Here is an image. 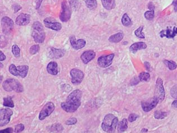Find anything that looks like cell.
I'll return each instance as SVG.
<instances>
[{
    "label": "cell",
    "instance_id": "obj_4",
    "mask_svg": "<svg viewBox=\"0 0 177 133\" xmlns=\"http://www.w3.org/2000/svg\"><path fill=\"white\" fill-rule=\"evenodd\" d=\"M3 88L7 92L15 91L17 93H21L24 90V87L22 84L16 79H6L3 83Z\"/></svg>",
    "mask_w": 177,
    "mask_h": 133
},
{
    "label": "cell",
    "instance_id": "obj_44",
    "mask_svg": "<svg viewBox=\"0 0 177 133\" xmlns=\"http://www.w3.org/2000/svg\"><path fill=\"white\" fill-rule=\"evenodd\" d=\"M43 1L44 0H36V9H38L40 8Z\"/></svg>",
    "mask_w": 177,
    "mask_h": 133
},
{
    "label": "cell",
    "instance_id": "obj_13",
    "mask_svg": "<svg viewBox=\"0 0 177 133\" xmlns=\"http://www.w3.org/2000/svg\"><path fill=\"white\" fill-rule=\"evenodd\" d=\"M114 56V54H111L109 55H105L98 57L97 59L98 65L102 68H108L112 65Z\"/></svg>",
    "mask_w": 177,
    "mask_h": 133
},
{
    "label": "cell",
    "instance_id": "obj_29",
    "mask_svg": "<svg viewBox=\"0 0 177 133\" xmlns=\"http://www.w3.org/2000/svg\"><path fill=\"white\" fill-rule=\"evenodd\" d=\"M3 106L8 107H11V108L14 107L15 105H14V102L12 100L11 97H5L3 98Z\"/></svg>",
    "mask_w": 177,
    "mask_h": 133
},
{
    "label": "cell",
    "instance_id": "obj_35",
    "mask_svg": "<svg viewBox=\"0 0 177 133\" xmlns=\"http://www.w3.org/2000/svg\"><path fill=\"white\" fill-rule=\"evenodd\" d=\"M24 125L23 124H19L15 126V129H14V132L15 133H20L24 130Z\"/></svg>",
    "mask_w": 177,
    "mask_h": 133
},
{
    "label": "cell",
    "instance_id": "obj_38",
    "mask_svg": "<svg viewBox=\"0 0 177 133\" xmlns=\"http://www.w3.org/2000/svg\"><path fill=\"white\" fill-rule=\"evenodd\" d=\"M170 94L173 98L177 99V84L172 87L170 91Z\"/></svg>",
    "mask_w": 177,
    "mask_h": 133
},
{
    "label": "cell",
    "instance_id": "obj_24",
    "mask_svg": "<svg viewBox=\"0 0 177 133\" xmlns=\"http://www.w3.org/2000/svg\"><path fill=\"white\" fill-rule=\"evenodd\" d=\"M128 120L127 119H123L121 121L118 123L117 131L118 133H122L127 130L128 129Z\"/></svg>",
    "mask_w": 177,
    "mask_h": 133
},
{
    "label": "cell",
    "instance_id": "obj_32",
    "mask_svg": "<svg viewBox=\"0 0 177 133\" xmlns=\"http://www.w3.org/2000/svg\"><path fill=\"white\" fill-rule=\"evenodd\" d=\"M12 52L14 54V56L17 58L20 57V49L17 44H14L12 46Z\"/></svg>",
    "mask_w": 177,
    "mask_h": 133
},
{
    "label": "cell",
    "instance_id": "obj_8",
    "mask_svg": "<svg viewBox=\"0 0 177 133\" xmlns=\"http://www.w3.org/2000/svg\"><path fill=\"white\" fill-rule=\"evenodd\" d=\"M70 74L71 78V83L75 85H78L81 84L85 77L83 72L77 69H71Z\"/></svg>",
    "mask_w": 177,
    "mask_h": 133
},
{
    "label": "cell",
    "instance_id": "obj_17",
    "mask_svg": "<svg viewBox=\"0 0 177 133\" xmlns=\"http://www.w3.org/2000/svg\"><path fill=\"white\" fill-rule=\"evenodd\" d=\"M96 57V53L92 50H88L84 52L81 56V59L82 62L85 64L90 63L91 61L94 59Z\"/></svg>",
    "mask_w": 177,
    "mask_h": 133
},
{
    "label": "cell",
    "instance_id": "obj_46",
    "mask_svg": "<svg viewBox=\"0 0 177 133\" xmlns=\"http://www.w3.org/2000/svg\"><path fill=\"white\" fill-rule=\"evenodd\" d=\"M172 107L173 108H177V99L172 102Z\"/></svg>",
    "mask_w": 177,
    "mask_h": 133
},
{
    "label": "cell",
    "instance_id": "obj_34",
    "mask_svg": "<svg viewBox=\"0 0 177 133\" xmlns=\"http://www.w3.org/2000/svg\"><path fill=\"white\" fill-rule=\"evenodd\" d=\"M40 49V47L38 44H35L31 47L29 49V52L31 54H35L38 53Z\"/></svg>",
    "mask_w": 177,
    "mask_h": 133
},
{
    "label": "cell",
    "instance_id": "obj_15",
    "mask_svg": "<svg viewBox=\"0 0 177 133\" xmlns=\"http://www.w3.org/2000/svg\"><path fill=\"white\" fill-rule=\"evenodd\" d=\"M70 42L71 46L75 50L81 49L82 48L85 47L86 44V42L83 39H79L76 40L74 35H71L70 37Z\"/></svg>",
    "mask_w": 177,
    "mask_h": 133
},
{
    "label": "cell",
    "instance_id": "obj_27",
    "mask_svg": "<svg viewBox=\"0 0 177 133\" xmlns=\"http://www.w3.org/2000/svg\"><path fill=\"white\" fill-rule=\"evenodd\" d=\"M164 63L170 70H174L177 69V63L173 61L165 60L164 61Z\"/></svg>",
    "mask_w": 177,
    "mask_h": 133
},
{
    "label": "cell",
    "instance_id": "obj_37",
    "mask_svg": "<svg viewBox=\"0 0 177 133\" xmlns=\"http://www.w3.org/2000/svg\"><path fill=\"white\" fill-rule=\"evenodd\" d=\"M77 122H78L77 119L75 117H71L66 121L65 124L67 125H75Z\"/></svg>",
    "mask_w": 177,
    "mask_h": 133
},
{
    "label": "cell",
    "instance_id": "obj_36",
    "mask_svg": "<svg viewBox=\"0 0 177 133\" xmlns=\"http://www.w3.org/2000/svg\"><path fill=\"white\" fill-rule=\"evenodd\" d=\"M51 130L53 131H61L63 130V126L61 124H55V125H52L51 126Z\"/></svg>",
    "mask_w": 177,
    "mask_h": 133
},
{
    "label": "cell",
    "instance_id": "obj_19",
    "mask_svg": "<svg viewBox=\"0 0 177 133\" xmlns=\"http://www.w3.org/2000/svg\"><path fill=\"white\" fill-rule=\"evenodd\" d=\"M147 47V44L144 42H136V43L132 44L129 47V50L132 53L135 54L139 50H142V49H146Z\"/></svg>",
    "mask_w": 177,
    "mask_h": 133
},
{
    "label": "cell",
    "instance_id": "obj_48",
    "mask_svg": "<svg viewBox=\"0 0 177 133\" xmlns=\"http://www.w3.org/2000/svg\"><path fill=\"white\" fill-rule=\"evenodd\" d=\"M1 68H3V65L2 63H1Z\"/></svg>",
    "mask_w": 177,
    "mask_h": 133
},
{
    "label": "cell",
    "instance_id": "obj_14",
    "mask_svg": "<svg viewBox=\"0 0 177 133\" xmlns=\"http://www.w3.org/2000/svg\"><path fill=\"white\" fill-rule=\"evenodd\" d=\"M44 24L46 27L55 31H59L62 28L61 24L57 21H55L54 19H52L51 18H47L44 19Z\"/></svg>",
    "mask_w": 177,
    "mask_h": 133
},
{
    "label": "cell",
    "instance_id": "obj_47",
    "mask_svg": "<svg viewBox=\"0 0 177 133\" xmlns=\"http://www.w3.org/2000/svg\"><path fill=\"white\" fill-rule=\"evenodd\" d=\"M147 131H148V129H142L141 131V133H146Z\"/></svg>",
    "mask_w": 177,
    "mask_h": 133
},
{
    "label": "cell",
    "instance_id": "obj_30",
    "mask_svg": "<svg viewBox=\"0 0 177 133\" xmlns=\"http://www.w3.org/2000/svg\"><path fill=\"white\" fill-rule=\"evenodd\" d=\"M143 28H144V26H141L138 29H137L136 30H135L134 34L136 35L137 37L141 38V39H144L145 38V35L143 32Z\"/></svg>",
    "mask_w": 177,
    "mask_h": 133
},
{
    "label": "cell",
    "instance_id": "obj_12",
    "mask_svg": "<svg viewBox=\"0 0 177 133\" xmlns=\"http://www.w3.org/2000/svg\"><path fill=\"white\" fill-rule=\"evenodd\" d=\"M159 103V102L158 99L154 97L147 100H142L141 102L142 108L144 112H148L156 107Z\"/></svg>",
    "mask_w": 177,
    "mask_h": 133
},
{
    "label": "cell",
    "instance_id": "obj_2",
    "mask_svg": "<svg viewBox=\"0 0 177 133\" xmlns=\"http://www.w3.org/2000/svg\"><path fill=\"white\" fill-rule=\"evenodd\" d=\"M119 123L117 117L112 114L106 115L101 124L102 129L107 133H114Z\"/></svg>",
    "mask_w": 177,
    "mask_h": 133
},
{
    "label": "cell",
    "instance_id": "obj_20",
    "mask_svg": "<svg viewBox=\"0 0 177 133\" xmlns=\"http://www.w3.org/2000/svg\"><path fill=\"white\" fill-rule=\"evenodd\" d=\"M47 71L51 75H56L59 73L57 63L55 61H51L49 63L47 66Z\"/></svg>",
    "mask_w": 177,
    "mask_h": 133
},
{
    "label": "cell",
    "instance_id": "obj_21",
    "mask_svg": "<svg viewBox=\"0 0 177 133\" xmlns=\"http://www.w3.org/2000/svg\"><path fill=\"white\" fill-rule=\"evenodd\" d=\"M64 51L63 49L52 48L49 51V56L52 59H60L64 55Z\"/></svg>",
    "mask_w": 177,
    "mask_h": 133
},
{
    "label": "cell",
    "instance_id": "obj_39",
    "mask_svg": "<svg viewBox=\"0 0 177 133\" xmlns=\"http://www.w3.org/2000/svg\"><path fill=\"white\" fill-rule=\"evenodd\" d=\"M138 117V115L135 114H131L128 116V121L132 122L135 121Z\"/></svg>",
    "mask_w": 177,
    "mask_h": 133
},
{
    "label": "cell",
    "instance_id": "obj_18",
    "mask_svg": "<svg viewBox=\"0 0 177 133\" xmlns=\"http://www.w3.org/2000/svg\"><path fill=\"white\" fill-rule=\"evenodd\" d=\"M177 34V27H174L172 29L168 28L166 30L161 31L160 33L161 37L167 38H174Z\"/></svg>",
    "mask_w": 177,
    "mask_h": 133
},
{
    "label": "cell",
    "instance_id": "obj_43",
    "mask_svg": "<svg viewBox=\"0 0 177 133\" xmlns=\"http://www.w3.org/2000/svg\"><path fill=\"white\" fill-rule=\"evenodd\" d=\"M148 8L150 9V11H154L155 10V6L152 3H150L148 5Z\"/></svg>",
    "mask_w": 177,
    "mask_h": 133
},
{
    "label": "cell",
    "instance_id": "obj_10",
    "mask_svg": "<svg viewBox=\"0 0 177 133\" xmlns=\"http://www.w3.org/2000/svg\"><path fill=\"white\" fill-rule=\"evenodd\" d=\"M55 109L54 103L52 102H49L44 106V107L41 110V112L39 115V119L42 121L45 119L46 117L49 116L52 114Z\"/></svg>",
    "mask_w": 177,
    "mask_h": 133
},
{
    "label": "cell",
    "instance_id": "obj_41",
    "mask_svg": "<svg viewBox=\"0 0 177 133\" xmlns=\"http://www.w3.org/2000/svg\"><path fill=\"white\" fill-rule=\"evenodd\" d=\"M14 132V129L12 128H8L3 129V130H1L0 131V133H13Z\"/></svg>",
    "mask_w": 177,
    "mask_h": 133
},
{
    "label": "cell",
    "instance_id": "obj_5",
    "mask_svg": "<svg viewBox=\"0 0 177 133\" xmlns=\"http://www.w3.org/2000/svg\"><path fill=\"white\" fill-rule=\"evenodd\" d=\"M8 71L14 76H19L22 78H24L27 75L29 71V66L27 65L16 66L14 64H11L9 66Z\"/></svg>",
    "mask_w": 177,
    "mask_h": 133
},
{
    "label": "cell",
    "instance_id": "obj_9",
    "mask_svg": "<svg viewBox=\"0 0 177 133\" xmlns=\"http://www.w3.org/2000/svg\"><path fill=\"white\" fill-rule=\"evenodd\" d=\"M1 27L3 34H8L11 33L14 29L13 20L8 17H3L1 19Z\"/></svg>",
    "mask_w": 177,
    "mask_h": 133
},
{
    "label": "cell",
    "instance_id": "obj_40",
    "mask_svg": "<svg viewBox=\"0 0 177 133\" xmlns=\"http://www.w3.org/2000/svg\"><path fill=\"white\" fill-rule=\"evenodd\" d=\"M139 82H140V80H139V78L135 76L131 80V84L132 85H136L137 84H138Z\"/></svg>",
    "mask_w": 177,
    "mask_h": 133
},
{
    "label": "cell",
    "instance_id": "obj_31",
    "mask_svg": "<svg viewBox=\"0 0 177 133\" xmlns=\"http://www.w3.org/2000/svg\"><path fill=\"white\" fill-rule=\"evenodd\" d=\"M167 115L168 114L166 112L156 111L154 113V117L156 119H164V118H165L167 116Z\"/></svg>",
    "mask_w": 177,
    "mask_h": 133
},
{
    "label": "cell",
    "instance_id": "obj_28",
    "mask_svg": "<svg viewBox=\"0 0 177 133\" xmlns=\"http://www.w3.org/2000/svg\"><path fill=\"white\" fill-rule=\"evenodd\" d=\"M138 78L140 82H148L151 79L150 74L147 72H142L139 74Z\"/></svg>",
    "mask_w": 177,
    "mask_h": 133
},
{
    "label": "cell",
    "instance_id": "obj_3",
    "mask_svg": "<svg viewBox=\"0 0 177 133\" xmlns=\"http://www.w3.org/2000/svg\"><path fill=\"white\" fill-rule=\"evenodd\" d=\"M32 35L36 43H42L44 41L46 34L44 31L43 25L40 22H35L33 23Z\"/></svg>",
    "mask_w": 177,
    "mask_h": 133
},
{
    "label": "cell",
    "instance_id": "obj_6",
    "mask_svg": "<svg viewBox=\"0 0 177 133\" xmlns=\"http://www.w3.org/2000/svg\"><path fill=\"white\" fill-rule=\"evenodd\" d=\"M154 97L158 99L159 103L162 102L165 99V91L164 87L163 80L160 78H158L156 80Z\"/></svg>",
    "mask_w": 177,
    "mask_h": 133
},
{
    "label": "cell",
    "instance_id": "obj_26",
    "mask_svg": "<svg viewBox=\"0 0 177 133\" xmlns=\"http://www.w3.org/2000/svg\"><path fill=\"white\" fill-rule=\"evenodd\" d=\"M86 5L90 10H94L97 6V0H84Z\"/></svg>",
    "mask_w": 177,
    "mask_h": 133
},
{
    "label": "cell",
    "instance_id": "obj_1",
    "mask_svg": "<svg viewBox=\"0 0 177 133\" xmlns=\"http://www.w3.org/2000/svg\"><path fill=\"white\" fill-rule=\"evenodd\" d=\"M82 97V92L81 90H74L68 95L65 101L61 103V107L66 112L73 113L81 106Z\"/></svg>",
    "mask_w": 177,
    "mask_h": 133
},
{
    "label": "cell",
    "instance_id": "obj_22",
    "mask_svg": "<svg viewBox=\"0 0 177 133\" xmlns=\"http://www.w3.org/2000/svg\"><path fill=\"white\" fill-rule=\"evenodd\" d=\"M123 38H124V34L119 32L111 35L109 38V41L111 43H117L120 42V41L123 39Z\"/></svg>",
    "mask_w": 177,
    "mask_h": 133
},
{
    "label": "cell",
    "instance_id": "obj_25",
    "mask_svg": "<svg viewBox=\"0 0 177 133\" xmlns=\"http://www.w3.org/2000/svg\"><path fill=\"white\" fill-rule=\"evenodd\" d=\"M122 23L124 27H130L132 24L131 18L129 17L127 13L123 15L122 18Z\"/></svg>",
    "mask_w": 177,
    "mask_h": 133
},
{
    "label": "cell",
    "instance_id": "obj_33",
    "mask_svg": "<svg viewBox=\"0 0 177 133\" xmlns=\"http://www.w3.org/2000/svg\"><path fill=\"white\" fill-rule=\"evenodd\" d=\"M144 18L148 20H151L154 18L155 17V13L154 11H147L144 13Z\"/></svg>",
    "mask_w": 177,
    "mask_h": 133
},
{
    "label": "cell",
    "instance_id": "obj_45",
    "mask_svg": "<svg viewBox=\"0 0 177 133\" xmlns=\"http://www.w3.org/2000/svg\"><path fill=\"white\" fill-rule=\"evenodd\" d=\"M0 60H1V61H4V60H5L6 57L5 55L3 53V52L1 51L0 52Z\"/></svg>",
    "mask_w": 177,
    "mask_h": 133
},
{
    "label": "cell",
    "instance_id": "obj_7",
    "mask_svg": "<svg viewBox=\"0 0 177 133\" xmlns=\"http://www.w3.org/2000/svg\"><path fill=\"white\" fill-rule=\"evenodd\" d=\"M71 16V11L70 8L65 0H64L61 3V10L59 15L60 20L65 23L68 22L70 19Z\"/></svg>",
    "mask_w": 177,
    "mask_h": 133
},
{
    "label": "cell",
    "instance_id": "obj_11",
    "mask_svg": "<svg viewBox=\"0 0 177 133\" xmlns=\"http://www.w3.org/2000/svg\"><path fill=\"white\" fill-rule=\"evenodd\" d=\"M13 115V111L8 108L1 109L0 110V125L1 127L8 124Z\"/></svg>",
    "mask_w": 177,
    "mask_h": 133
},
{
    "label": "cell",
    "instance_id": "obj_42",
    "mask_svg": "<svg viewBox=\"0 0 177 133\" xmlns=\"http://www.w3.org/2000/svg\"><path fill=\"white\" fill-rule=\"evenodd\" d=\"M144 67L146 68V69L148 71H150L151 70V65L150 63L148 62H144Z\"/></svg>",
    "mask_w": 177,
    "mask_h": 133
},
{
    "label": "cell",
    "instance_id": "obj_16",
    "mask_svg": "<svg viewBox=\"0 0 177 133\" xmlns=\"http://www.w3.org/2000/svg\"><path fill=\"white\" fill-rule=\"evenodd\" d=\"M30 21V15L27 14H21L16 19L15 22L19 26H25L28 24Z\"/></svg>",
    "mask_w": 177,
    "mask_h": 133
},
{
    "label": "cell",
    "instance_id": "obj_23",
    "mask_svg": "<svg viewBox=\"0 0 177 133\" xmlns=\"http://www.w3.org/2000/svg\"><path fill=\"white\" fill-rule=\"evenodd\" d=\"M101 3L103 7L107 10H112L116 5L115 0H101Z\"/></svg>",
    "mask_w": 177,
    "mask_h": 133
}]
</instances>
